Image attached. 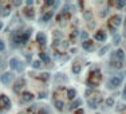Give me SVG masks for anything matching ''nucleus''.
Returning <instances> with one entry per match:
<instances>
[{"mask_svg":"<svg viewBox=\"0 0 126 114\" xmlns=\"http://www.w3.org/2000/svg\"><path fill=\"white\" fill-rule=\"evenodd\" d=\"M101 79H102V74L99 73L98 68H95V70H93L91 73H90L89 78L86 79V85L89 86L90 89H94L101 83Z\"/></svg>","mask_w":126,"mask_h":114,"instance_id":"1","label":"nucleus"},{"mask_svg":"<svg viewBox=\"0 0 126 114\" xmlns=\"http://www.w3.org/2000/svg\"><path fill=\"white\" fill-rule=\"evenodd\" d=\"M9 67L14 71H16V73H22L26 68V64H24V62L20 61L19 58H11L9 59Z\"/></svg>","mask_w":126,"mask_h":114,"instance_id":"2","label":"nucleus"},{"mask_svg":"<svg viewBox=\"0 0 126 114\" xmlns=\"http://www.w3.org/2000/svg\"><path fill=\"white\" fill-rule=\"evenodd\" d=\"M123 79H121L118 75H113L109 78V81H107L106 83V87L109 89V90H115V89H118L121 85H122Z\"/></svg>","mask_w":126,"mask_h":114,"instance_id":"3","label":"nucleus"},{"mask_svg":"<svg viewBox=\"0 0 126 114\" xmlns=\"http://www.w3.org/2000/svg\"><path fill=\"white\" fill-rule=\"evenodd\" d=\"M11 109V101L7 95L4 94H0V113H4V111L9 110Z\"/></svg>","mask_w":126,"mask_h":114,"instance_id":"4","label":"nucleus"},{"mask_svg":"<svg viewBox=\"0 0 126 114\" xmlns=\"http://www.w3.org/2000/svg\"><path fill=\"white\" fill-rule=\"evenodd\" d=\"M102 102V98L101 97H91V98H89L87 99V106H89L90 109H97L98 106H99V103Z\"/></svg>","mask_w":126,"mask_h":114,"instance_id":"5","label":"nucleus"},{"mask_svg":"<svg viewBox=\"0 0 126 114\" xmlns=\"http://www.w3.org/2000/svg\"><path fill=\"white\" fill-rule=\"evenodd\" d=\"M110 61H119V62H125V51L122 48H118L117 51L111 54V59Z\"/></svg>","mask_w":126,"mask_h":114,"instance_id":"6","label":"nucleus"},{"mask_svg":"<svg viewBox=\"0 0 126 114\" xmlns=\"http://www.w3.org/2000/svg\"><path fill=\"white\" fill-rule=\"evenodd\" d=\"M31 32H32V30L28 28V30H26L24 32L20 34V46H26V44L28 43V39H30Z\"/></svg>","mask_w":126,"mask_h":114,"instance_id":"7","label":"nucleus"},{"mask_svg":"<svg viewBox=\"0 0 126 114\" xmlns=\"http://www.w3.org/2000/svg\"><path fill=\"white\" fill-rule=\"evenodd\" d=\"M12 81H14V74L12 73H4L0 75V82L4 83V85H9Z\"/></svg>","mask_w":126,"mask_h":114,"instance_id":"8","label":"nucleus"},{"mask_svg":"<svg viewBox=\"0 0 126 114\" xmlns=\"http://www.w3.org/2000/svg\"><path fill=\"white\" fill-rule=\"evenodd\" d=\"M24 86H26V79H24V78H19L16 82H15V85H14V91H15V93H20V90H22Z\"/></svg>","mask_w":126,"mask_h":114,"instance_id":"9","label":"nucleus"},{"mask_svg":"<svg viewBox=\"0 0 126 114\" xmlns=\"http://www.w3.org/2000/svg\"><path fill=\"white\" fill-rule=\"evenodd\" d=\"M52 16H54V11H47L44 12L43 15H42V18H40V23H48L50 20L52 19Z\"/></svg>","mask_w":126,"mask_h":114,"instance_id":"10","label":"nucleus"},{"mask_svg":"<svg viewBox=\"0 0 126 114\" xmlns=\"http://www.w3.org/2000/svg\"><path fill=\"white\" fill-rule=\"evenodd\" d=\"M23 15L26 16L28 20H34L35 19V11H34V8H30V7H27V8H24V11H23Z\"/></svg>","mask_w":126,"mask_h":114,"instance_id":"11","label":"nucleus"},{"mask_svg":"<svg viewBox=\"0 0 126 114\" xmlns=\"http://www.w3.org/2000/svg\"><path fill=\"white\" fill-rule=\"evenodd\" d=\"M54 81L56 83H67V82H69V78H67L64 74L58 73V74H55V75H54Z\"/></svg>","mask_w":126,"mask_h":114,"instance_id":"12","label":"nucleus"},{"mask_svg":"<svg viewBox=\"0 0 126 114\" xmlns=\"http://www.w3.org/2000/svg\"><path fill=\"white\" fill-rule=\"evenodd\" d=\"M121 23H122V16H121V15H114V16L110 19V24H111L113 27H115V28H117L118 26H121Z\"/></svg>","mask_w":126,"mask_h":114,"instance_id":"13","label":"nucleus"},{"mask_svg":"<svg viewBox=\"0 0 126 114\" xmlns=\"http://www.w3.org/2000/svg\"><path fill=\"white\" fill-rule=\"evenodd\" d=\"M34 99V94L30 91H23L22 93V102H31Z\"/></svg>","mask_w":126,"mask_h":114,"instance_id":"14","label":"nucleus"},{"mask_svg":"<svg viewBox=\"0 0 126 114\" xmlns=\"http://www.w3.org/2000/svg\"><path fill=\"white\" fill-rule=\"evenodd\" d=\"M123 63L125 62H119V61H110V67L114 70H122L123 68Z\"/></svg>","mask_w":126,"mask_h":114,"instance_id":"15","label":"nucleus"},{"mask_svg":"<svg viewBox=\"0 0 126 114\" xmlns=\"http://www.w3.org/2000/svg\"><path fill=\"white\" fill-rule=\"evenodd\" d=\"M36 42L40 44V46H46V43H47V38H46V35H44L43 32H39L36 35Z\"/></svg>","mask_w":126,"mask_h":114,"instance_id":"16","label":"nucleus"},{"mask_svg":"<svg viewBox=\"0 0 126 114\" xmlns=\"http://www.w3.org/2000/svg\"><path fill=\"white\" fill-rule=\"evenodd\" d=\"M39 59H40V62L44 63V64H50V63H51V58H50L48 54H46V53H40L39 54Z\"/></svg>","mask_w":126,"mask_h":114,"instance_id":"17","label":"nucleus"},{"mask_svg":"<svg viewBox=\"0 0 126 114\" xmlns=\"http://www.w3.org/2000/svg\"><path fill=\"white\" fill-rule=\"evenodd\" d=\"M94 39H95V40H98V42H105V40H106V32H105V31L95 32Z\"/></svg>","mask_w":126,"mask_h":114,"instance_id":"18","label":"nucleus"},{"mask_svg":"<svg viewBox=\"0 0 126 114\" xmlns=\"http://www.w3.org/2000/svg\"><path fill=\"white\" fill-rule=\"evenodd\" d=\"M82 47H83V50H86V51H93V50H94V42H93V40L83 42Z\"/></svg>","mask_w":126,"mask_h":114,"instance_id":"19","label":"nucleus"},{"mask_svg":"<svg viewBox=\"0 0 126 114\" xmlns=\"http://www.w3.org/2000/svg\"><path fill=\"white\" fill-rule=\"evenodd\" d=\"M54 106L56 107V110L62 111L63 107H64V102H63V101H60V99H55L54 101Z\"/></svg>","mask_w":126,"mask_h":114,"instance_id":"20","label":"nucleus"},{"mask_svg":"<svg viewBox=\"0 0 126 114\" xmlns=\"http://www.w3.org/2000/svg\"><path fill=\"white\" fill-rule=\"evenodd\" d=\"M67 97H69V99H75V97H77V90L69 89V90H67Z\"/></svg>","mask_w":126,"mask_h":114,"instance_id":"21","label":"nucleus"},{"mask_svg":"<svg viewBox=\"0 0 126 114\" xmlns=\"http://www.w3.org/2000/svg\"><path fill=\"white\" fill-rule=\"evenodd\" d=\"M105 105L107 106V107H113V106H115V102H114V98H106V101H105Z\"/></svg>","mask_w":126,"mask_h":114,"instance_id":"22","label":"nucleus"},{"mask_svg":"<svg viewBox=\"0 0 126 114\" xmlns=\"http://www.w3.org/2000/svg\"><path fill=\"white\" fill-rule=\"evenodd\" d=\"M115 7H117L118 9H122L123 7H126V0H117Z\"/></svg>","mask_w":126,"mask_h":114,"instance_id":"23","label":"nucleus"},{"mask_svg":"<svg viewBox=\"0 0 126 114\" xmlns=\"http://www.w3.org/2000/svg\"><path fill=\"white\" fill-rule=\"evenodd\" d=\"M79 36H80V40L82 42H86V40H89V34L87 32H85V31H82L79 34Z\"/></svg>","mask_w":126,"mask_h":114,"instance_id":"24","label":"nucleus"},{"mask_svg":"<svg viewBox=\"0 0 126 114\" xmlns=\"http://www.w3.org/2000/svg\"><path fill=\"white\" fill-rule=\"evenodd\" d=\"M71 70H72V73H74L75 75H77V74H79V73H80V70H82V68H80L79 64H74V66L71 67Z\"/></svg>","mask_w":126,"mask_h":114,"instance_id":"25","label":"nucleus"},{"mask_svg":"<svg viewBox=\"0 0 126 114\" xmlns=\"http://www.w3.org/2000/svg\"><path fill=\"white\" fill-rule=\"evenodd\" d=\"M9 14H11V6H6V8H4V12H3V16H1V18H7Z\"/></svg>","mask_w":126,"mask_h":114,"instance_id":"26","label":"nucleus"},{"mask_svg":"<svg viewBox=\"0 0 126 114\" xmlns=\"http://www.w3.org/2000/svg\"><path fill=\"white\" fill-rule=\"evenodd\" d=\"M83 16H85V20H91V18H93V14H91V11H85V14H83Z\"/></svg>","mask_w":126,"mask_h":114,"instance_id":"27","label":"nucleus"},{"mask_svg":"<svg viewBox=\"0 0 126 114\" xmlns=\"http://www.w3.org/2000/svg\"><path fill=\"white\" fill-rule=\"evenodd\" d=\"M39 79H40V81H48V79H50V74L48 73H42V74H40V76H39Z\"/></svg>","mask_w":126,"mask_h":114,"instance_id":"28","label":"nucleus"},{"mask_svg":"<svg viewBox=\"0 0 126 114\" xmlns=\"http://www.w3.org/2000/svg\"><path fill=\"white\" fill-rule=\"evenodd\" d=\"M115 106H117V107H115V110L119 111V113H121V111H123V110L126 109V105H123V103H117Z\"/></svg>","mask_w":126,"mask_h":114,"instance_id":"29","label":"nucleus"},{"mask_svg":"<svg viewBox=\"0 0 126 114\" xmlns=\"http://www.w3.org/2000/svg\"><path fill=\"white\" fill-rule=\"evenodd\" d=\"M79 105H80V101H79V99H75L74 102L70 105V107H71V109H79V107H78Z\"/></svg>","mask_w":126,"mask_h":114,"instance_id":"30","label":"nucleus"},{"mask_svg":"<svg viewBox=\"0 0 126 114\" xmlns=\"http://www.w3.org/2000/svg\"><path fill=\"white\" fill-rule=\"evenodd\" d=\"M113 42H114V44H118L121 42V35H118V34H114V36H113Z\"/></svg>","mask_w":126,"mask_h":114,"instance_id":"31","label":"nucleus"},{"mask_svg":"<svg viewBox=\"0 0 126 114\" xmlns=\"http://www.w3.org/2000/svg\"><path fill=\"white\" fill-rule=\"evenodd\" d=\"M32 67L34 68H40L42 67V62L40 61H34L32 62Z\"/></svg>","mask_w":126,"mask_h":114,"instance_id":"32","label":"nucleus"},{"mask_svg":"<svg viewBox=\"0 0 126 114\" xmlns=\"http://www.w3.org/2000/svg\"><path fill=\"white\" fill-rule=\"evenodd\" d=\"M109 51V46H105V47H102L99 50V55H105V53H107Z\"/></svg>","mask_w":126,"mask_h":114,"instance_id":"33","label":"nucleus"},{"mask_svg":"<svg viewBox=\"0 0 126 114\" xmlns=\"http://www.w3.org/2000/svg\"><path fill=\"white\" fill-rule=\"evenodd\" d=\"M4 50H6V43L3 39H0V53H3Z\"/></svg>","mask_w":126,"mask_h":114,"instance_id":"34","label":"nucleus"},{"mask_svg":"<svg viewBox=\"0 0 126 114\" xmlns=\"http://www.w3.org/2000/svg\"><path fill=\"white\" fill-rule=\"evenodd\" d=\"M54 36H55V39H58V40H59V38L62 36V32H60L59 30H56V31H54Z\"/></svg>","mask_w":126,"mask_h":114,"instance_id":"35","label":"nucleus"},{"mask_svg":"<svg viewBox=\"0 0 126 114\" xmlns=\"http://www.w3.org/2000/svg\"><path fill=\"white\" fill-rule=\"evenodd\" d=\"M107 14H109V8L106 7V8H103V9H102V12H101V16L103 18V16H106Z\"/></svg>","mask_w":126,"mask_h":114,"instance_id":"36","label":"nucleus"},{"mask_svg":"<svg viewBox=\"0 0 126 114\" xmlns=\"http://www.w3.org/2000/svg\"><path fill=\"white\" fill-rule=\"evenodd\" d=\"M44 4H46L47 7H51V6L54 7V6H55V1H54V0H47V1H46Z\"/></svg>","mask_w":126,"mask_h":114,"instance_id":"37","label":"nucleus"},{"mask_svg":"<svg viewBox=\"0 0 126 114\" xmlns=\"http://www.w3.org/2000/svg\"><path fill=\"white\" fill-rule=\"evenodd\" d=\"M60 46V40H58V39H55L54 43H52V47H59Z\"/></svg>","mask_w":126,"mask_h":114,"instance_id":"38","label":"nucleus"},{"mask_svg":"<svg viewBox=\"0 0 126 114\" xmlns=\"http://www.w3.org/2000/svg\"><path fill=\"white\" fill-rule=\"evenodd\" d=\"M74 114H85V110H83V109H77V110L74 111Z\"/></svg>","mask_w":126,"mask_h":114,"instance_id":"39","label":"nucleus"},{"mask_svg":"<svg viewBox=\"0 0 126 114\" xmlns=\"http://www.w3.org/2000/svg\"><path fill=\"white\" fill-rule=\"evenodd\" d=\"M4 8H6V6H4V4H1V3H0V16H3Z\"/></svg>","mask_w":126,"mask_h":114,"instance_id":"40","label":"nucleus"},{"mask_svg":"<svg viewBox=\"0 0 126 114\" xmlns=\"http://www.w3.org/2000/svg\"><path fill=\"white\" fill-rule=\"evenodd\" d=\"M60 46H62V47H64V48H67V47H69V42H67V40H62Z\"/></svg>","mask_w":126,"mask_h":114,"instance_id":"41","label":"nucleus"},{"mask_svg":"<svg viewBox=\"0 0 126 114\" xmlns=\"http://www.w3.org/2000/svg\"><path fill=\"white\" fill-rule=\"evenodd\" d=\"M69 59H70V56H69V55L60 56V61H62V62H67V61H69Z\"/></svg>","mask_w":126,"mask_h":114,"instance_id":"42","label":"nucleus"},{"mask_svg":"<svg viewBox=\"0 0 126 114\" xmlns=\"http://www.w3.org/2000/svg\"><path fill=\"white\" fill-rule=\"evenodd\" d=\"M36 107H38V106H36V105H34V106H31V107H28V111H30V113H34V111H35V110H36Z\"/></svg>","mask_w":126,"mask_h":114,"instance_id":"43","label":"nucleus"},{"mask_svg":"<svg viewBox=\"0 0 126 114\" xmlns=\"http://www.w3.org/2000/svg\"><path fill=\"white\" fill-rule=\"evenodd\" d=\"M109 30H110V31L113 32V34H115V31H117V28H115V27H113V26H111V24H110V23H109Z\"/></svg>","mask_w":126,"mask_h":114,"instance_id":"44","label":"nucleus"},{"mask_svg":"<svg viewBox=\"0 0 126 114\" xmlns=\"http://www.w3.org/2000/svg\"><path fill=\"white\" fill-rule=\"evenodd\" d=\"M77 35H78V31H72L70 36H71V39H75V38H77Z\"/></svg>","mask_w":126,"mask_h":114,"instance_id":"45","label":"nucleus"},{"mask_svg":"<svg viewBox=\"0 0 126 114\" xmlns=\"http://www.w3.org/2000/svg\"><path fill=\"white\" fill-rule=\"evenodd\" d=\"M46 95H47L46 91H43V93H39V98H46Z\"/></svg>","mask_w":126,"mask_h":114,"instance_id":"46","label":"nucleus"},{"mask_svg":"<svg viewBox=\"0 0 126 114\" xmlns=\"http://www.w3.org/2000/svg\"><path fill=\"white\" fill-rule=\"evenodd\" d=\"M39 114H48V111H47V109H42V110H39Z\"/></svg>","mask_w":126,"mask_h":114,"instance_id":"47","label":"nucleus"},{"mask_svg":"<svg viewBox=\"0 0 126 114\" xmlns=\"http://www.w3.org/2000/svg\"><path fill=\"white\" fill-rule=\"evenodd\" d=\"M26 4H27V6H32V4H34V1H32V0H27Z\"/></svg>","mask_w":126,"mask_h":114,"instance_id":"48","label":"nucleus"},{"mask_svg":"<svg viewBox=\"0 0 126 114\" xmlns=\"http://www.w3.org/2000/svg\"><path fill=\"white\" fill-rule=\"evenodd\" d=\"M14 6H16V7L22 6V1H14Z\"/></svg>","mask_w":126,"mask_h":114,"instance_id":"49","label":"nucleus"},{"mask_svg":"<svg viewBox=\"0 0 126 114\" xmlns=\"http://www.w3.org/2000/svg\"><path fill=\"white\" fill-rule=\"evenodd\" d=\"M123 98H125V99H126V89H125V90H123Z\"/></svg>","mask_w":126,"mask_h":114,"instance_id":"50","label":"nucleus"},{"mask_svg":"<svg viewBox=\"0 0 126 114\" xmlns=\"http://www.w3.org/2000/svg\"><path fill=\"white\" fill-rule=\"evenodd\" d=\"M3 27H4L3 26V22H0V30H3Z\"/></svg>","mask_w":126,"mask_h":114,"instance_id":"51","label":"nucleus"},{"mask_svg":"<svg viewBox=\"0 0 126 114\" xmlns=\"http://www.w3.org/2000/svg\"><path fill=\"white\" fill-rule=\"evenodd\" d=\"M0 66H4V64H3V59H1V58H0Z\"/></svg>","mask_w":126,"mask_h":114,"instance_id":"52","label":"nucleus"},{"mask_svg":"<svg viewBox=\"0 0 126 114\" xmlns=\"http://www.w3.org/2000/svg\"><path fill=\"white\" fill-rule=\"evenodd\" d=\"M123 36L126 38V27H125V31H123Z\"/></svg>","mask_w":126,"mask_h":114,"instance_id":"53","label":"nucleus"},{"mask_svg":"<svg viewBox=\"0 0 126 114\" xmlns=\"http://www.w3.org/2000/svg\"><path fill=\"white\" fill-rule=\"evenodd\" d=\"M125 27H126V19H125Z\"/></svg>","mask_w":126,"mask_h":114,"instance_id":"54","label":"nucleus"},{"mask_svg":"<svg viewBox=\"0 0 126 114\" xmlns=\"http://www.w3.org/2000/svg\"><path fill=\"white\" fill-rule=\"evenodd\" d=\"M22 114H23V113H22Z\"/></svg>","mask_w":126,"mask_h":114,"instance_id":"55","label":"nucleus"},{"mask_svg":"<svg viewBox=\"0 0 126 114\" xmlns=\"http://www.w3.org/2000/svg\"><path fill=\"white\" fill-rule=\"evenodd\" d=\"M125 89H126V87H125Z\"/></svg>","mask_w":126,"mask_h":114,"instance_id":"56","label":"nucleus"}]
</instances>
